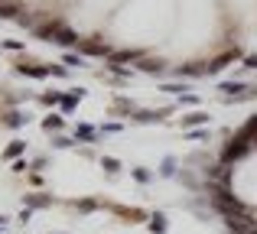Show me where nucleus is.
<instances>
[{
	"mask_svg": "<svg viewBox=\"0 0 257 234\" xmlns=\"http://www.w3.org/2000/svg\"><path fill=\"white\" fill-rule=\"evenodd\" d=\"M23 169H30V166H26V159H16V163H13V172H23Z\"/></svg>",
	"mask_w": 257,
	"mask_h": 234,
	"instance_id": "obj_26",
	"label": "nucleus"
},
{
	"mask_svg": "<svg viewBox=\"0 0 257 234\" xmlns=\"http://www.w3.org/2000/svg\"><path fill=\"white\" fill-rule=\"evenodd\" d=\"M62 127V114H49L43 117V130H59Z\"/></svg>",
	"mask_w": 257,
	"mask_h": 234,
	"instance_id": "obj_10",
	"label": "nucleus"
},
{
	"mask_svg": "<svg viewBox=\"0 0 257 234\" xmlns=\"http://www.w3.org/2000/svg\"><path fill=\"white\" fill-rule=\"evenodd\" d=\"M0 3H3V0H0Z\"/></svg>",
	"mask_w": 257,
	"mask_h": 234,
	"instance_id": "obj_30",
	"label": "nucleus"
},
{
	"mask_svg": "<svg viewBox=\"0 0 257 234\" xmlns=\"http://www.w3.org/2000/svg\"><path fill=\"white\" fill-rule=\"evenodd\" d=\"M16 72H20V75H30V78H46L49 75V65H33V62H20L16 65Z\"/></svg>",
	"mask_w": 257,
	"mask_h": 234,
	"instance_id": "obj_3",
	"label": "nucleus"
},
{
	"mask_svg": "<svg viewBox=\"0 0 257 234\" xmlns=\"http://www.w3.org/2000/svg\"><path fill=\"white\" fill-rule=\"evenodd\" d=\"M150 231H153V234H163L166 231V218H163V215H153V218H150Z\"/></svg>",
	"mask_w": 257,
	"mask_h": 234,
	"instance_id": "obj_12",
	"label": "nucleus"
},
{
	"mask_svg": "<svg viewBox=\"0 0 257 234\" xmlns=\"http://www.w3.org/2000/svg\"><path fill=\"white\" fill-rule=\"evenodd\" d=\"M23 120H26V117H20V114H7V124H10V127H20Z\"/></svg>",
	"mask_w": 257,
	"mask_h": 234,
	"instance_id": "obj_22",
	"label": "nucleus"
},
{
	"mask_svg": "<svg viewBox=\"0 0 257 234\" xmlns=\"http://www.w3.org/2000/svg\"><path fill=\"white\" fill-rule=\"evenodd\" d=\"M55 42H59V46H82V36H78L75 30H69V26H62V33L55 36Z\"/></svg>",
	"mask_w": 257,
	"mask_h": 234,
	"instance_id": "obj_4",
	"label": "nucleus"
},
{
	"mask_svg": "<svg viewBox=\"0 0 257 234\" xmlns=\"http://www.w3.org/2000/svg\"><path fill=\"white\" fill-rule=\"evenodd\" d=\"M94 205H98V202H94V198H85V202H78V208H82V211H91Z\"/></svg>",
	"mask_w": 257,
	"mask_h": 234,
	"instance_id": "obj_24",
	"label": "nucleus"
},
{
	"mask_svg": "<svg viewBox=\"0 0 257 234\" xmlns=\"http://www.w3.org/2000/svg\"><path fill=\"white\" fill-rule=\"evenodd\" d=\"M20 13H23V7H16V3H0V20H20Z\"/></svg>",
	"mask_w": 257,
	"mask_h": 234,
	"instance_id": "obj_5",
	"label": "nucleus"
},
{
	"mask_svg": "<svg viewBox=\"0 0 257 234\" xmlns=\"http://www.w3.org/2000/svg\"><path fill=\"white\" fill-rule=\"evenodd\" d=\"M101 166H104L108 172H117V169H121V163H117L114 156H101Z\"/></svg>",
	"mask_w": 257,
	"mask_h": 234,
	"instance_id": "obj_16",
	"label": "nucleus"
},
{
	"mask_svg": "<svg viewBox=\"0 0 257 234\" xmlns=\"http://www.w3.org/2000/svg\"><path fill=\"white\" fill-rule=\"evenodd\" d=\"M179 124L186 127V130H189V127H195V124H205V111H192V114H186V117H182Z\"/></svg>",
	"mask_w": 257,
	"mask_h": 234,
	"instance_id": "obj_7",
	"label": "nucleus"
},
{
	"mask_svg": "<svg viewBox=\"0 0 257 234\" xmlns=\"http://www.w3.org/2000/svg\"><path fill=\"white\" fill-rule=\"evenodd\" d=\"M82 52L85 55H111V49L104 42H98V39H82Z\"/></svg>",
	"mask_w": 257,
	"mask_h": 234,
	"instance_id": "obj_2",
	"label": "nucleus"
},
{
	"mask_svg": "<svg viewBox=\"0 0 257 234\" xmlns=\"http://www.w3.org/2000/svg\"><path fill=\"white\" fill-rule=\"evenodd\" d=\"M49 72H52V75H59V78L69 75V69H65V65H49Z\"/></svg>",
	"mask_w": 257,
	"mask_h": 234,
	"instance_id": "obj_21",
	"label": "nucleus"
},
{
	"mask_svg": "<svg viewBox=\"0 0 257 234\" xmlns=\"http://www.w3.org/2000/svg\"><path fill=\"white\" fill-rule=\"evenodd\" d=\"M26 205H30V208H49L52 198H49V195H26Z\"/></svg>",
	"mask_w": 257,
	"mask_h": 234,
	"instance_id": "obj_8",
	"label": "nucleus"
},
{
	"mask_svg": "<svg viewBox=\"0 0 257 234\" xmlns=\"http://www.w3.org/2000/svg\"><path fill=\"white\" fill-rule=\"evenodd\" d=\"M75 137H82V140H94V127H88V124L75 127Z\"/></svg>",
	"mask_w": 257,
	"mask_h": 234,
	"instance_id": "obj_14",
	"label": "nucleus"
},
{
	"mask_svg": "<svg viewBox=\"0 0 257 234\" xmlns=\"http://www.w3.org/2000/svg\"><path fill=\"white\" fill-rule=\"evenodd\" d=\"M20 153H23V143L16 140V143H10V147L3 150V159H16V156H20Z\"/></svg>",
	"mask_w": 257,
	"mask_h": 234,
	"instance_id": "obj_13",
	"label": "nucleus"
},
{
	"mask_svg": "<svg viewBox=\"0 0 257 234\" xmlns=\"http://www.w3.org/2000/svg\"><path fill=\"white\" fill-rule=\"evenodd\" d=\"M133 120L137 124H156V120H163V111H137Z\"/></svg>",
	"mask_w": 257,
	"mask_h": 234,
	"instance_id": "obj_6",
	"label": "nucleus"
},
{
	"mask_svg": "<svg viewBox=\"0 0 257 234\" xmlns=\"http://www.w3.org/2000/svg\"><path fill=\"white\" fill-rule=\"evenodd\" d=\"M62 101V94H43V104H59Z\"/></svg>",
	"mask_w": 257,
	"mask_h": 234,
	"instance_id": "obj_23",
	"label": "nucleus"
},
{
	"mask_svg": "<svg viewBox=\"0 0 257 234\" xmlns=\"http://www.w3.org/2000/svg\"><path fill=\"white\" fill-rule=\"evenodd\" d=\"M3 221H7V215H0V225H3Z\"/></svg>",
	"mask_w": 257,
	"mask_h": 234,
	"instance_id": "obj_28",
	"label": "nucleus"
},
{
	"mask_svg": "<svg viewBox=\"0 0 257 234\" xmlns=\"http://www.w3.org/2000/svg\"><path fill=\"white\" fill-rule=\"evenodd\" d=\"M55 234H62V231H55Z\"/></svg>",
	"mask_w": 257,
	"mask_h": 234,
	"instance_id": "obj_29",
	"label": "nucleus"
},
{
	"mask_svg": "<svg viewBox=\"0 0 257 234\" xmlns=\"http://www.w3.org/2000/svg\"><path fill=\"white\" fill-rule=\"evenodd\" d=\"M62 62H65V65H75V69H78V65H85V62H82V55H72V52L65 55Z\"/></svg>",
	"mask_w": 257,
	"mask_h": 234,
	"instance_id": "obj_20",
	"label": "nucleus"
},
{
	"mask_svg": "<svg viewBox=\"0 0 257 234\" xmlns=\"http://www.w3.org/2000/svg\"><path fill=\"white\" fill-rule=\"evenodd\" d=\"M62 20H49V23H43V26H33V33H36L39 39H52L55 42V36H59V33H62Z\"/></svg>",
	"mask_w": 257,
	"mask_h": 234,
	"instance_id": "obj_1",
	"label": "nucleus"
},
{
	"mask_svg": "<svg viewBox=\"0 0 257 234\" xmlns=\"http://www.w3.org/2000/svg\"><path fill=\"white\" fill-rule=\"evenodd\" d=\"M172 166H176L172 159H163V176H172Z\"/></svg>",
	"mask_w": 257,
	"mask_h": 234,
	"instance_id": "obj_25",
	"label": "nucleus"
},
{
	"mask_svg": "<svg viewBox=\"0 0 257 234\" xmlns=\"http://www.w3.org/2000/svg\"><path fill=\"white\" fill-rule=\"evenodd\" d=\"M160 91H170V94H179V91H186V85H172V81H166V85H160Z\"/></svg>",
	"mask_w": 257,
	"mask_h": 234,
	"instance_id": "obj_17",
	"label": "nucleus"
},
{
	"mask_svg": "<svg viewBox=\"0 0 257 234\" xmlns=\"http://www.w3.org/2000/svg\"><path fill=\"white\" fill-rule=\"evenodd\" d=\"M244 65H248V69H257V55H248V59H244Z\"/></svg>",
	"mask_w": 257,
	"mask_h": 234,
	"instance_id": "obj_27",
	"label": "nucleus"
},
{
	"mask_svg": "<svg viewBox=\"0 0 257 234\" xmlns=\"http://www.w3.org/2000/svg\"><path fill=\"white\" fill-rule=\"evenodd\" d=\"M75 104H78V94L72 91V94H62V101H59V108H62V114H72V111H75Z\"/></svg>",
	"mask_w": 257,
	"mask_h": 234,
	"instance_id": "obj_9",
	"label": "nucleus"
},
{
	"mask_svg": "<svg viewBox=\"0 0 257 234\" xmlns=\"http://www.w3.org/2000/svg\"><path fill=\"white\" fill-rule=\"evenodd\" d=\"M221 91H225V98H231L234 91H244V85H241V81H225V85H221Z\"/></svg>",
	"mask_w": 257,
	"mask_h": 234,
	"instance_id": "obj_15",
	"label": "nucleus"
},
{
	"mask_svg": "<svg viewBox=\"0 0 257 234\" xmlns=\"http://www.w3.org/2000/svg\"><path fill=\"white\" fill-rule=\"evenodd\" d=\"M133 179L137 182H150V172L143 169V166H137V169H133Z\"/></svg>",
	"mask_w": 257,
	"mask_h": 234,
	"instance_id": "obj_19",
	"label": "nucleus"
},
{
	"mask_svg": "<svg viewBox=\"0 0 257 234\" xmlns=\"http://www.w3.org/2000/svg\"><path fill=\"white\" fill-rule=\"evenodd\" d=\"M189 140H209V130H186Z\"/></svg>",
	"mask_w": 257,
	"mask_h": 234,
	"instance_id": "obj_18",
	"label": "nucleus"
},
{
	"mask_svg": "<svg viewBox=\"0 0 257 234\" xmlns=\"http://www.w3.org/2000/svg\"><path fill=\"white\" fill-rule=\"evenodd\" d=\"M140 72H150V75H156V72H163V65L156 62V59H140Z\"/></svg>",
	"mask_w": 257,
	"mask_h": 234,
	"instance_id": "obj_11",
	"label": "nucleus"
}]
</instances>
